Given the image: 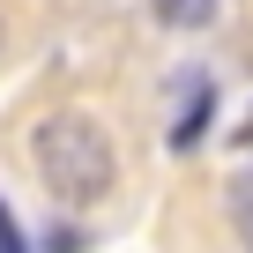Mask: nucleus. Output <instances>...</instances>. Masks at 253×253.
I'll use <instances>...</instances> for the list:
<instances>
[{"label": "nucleus", "instance_id": "f257e3e1", "mask_svg": "<svg viewBox=\"0 0 253 253\" xmlns=\"http://www.w3.org/2000/svg\"><path fill=\"white\" fill-rule=\"evenodd\" d=\"M30 164H38V179H45V194L60 209H97L119 186L112 134H104L89 112H45L38 134H30Z\"/></svg>", "mask_w": 253, "mask_h": 253}, {"label": "nucleus", "instance_id": "39448f33", "mask_svg": "<svg viewBox=\"0 0 253 253\" xmlns=\"http://www.w3.org/2000/svg\"><path fill=\"white\" fill-rule=\"evenodd\" d=\"M0 253H23V238H15V216H8V201H0Z\"/></svg>", "mask_w": 253, "mask_h": 253}, {"label": "nucleus", "instance_id": "0eeeda50", "mask_svg": "<svg viewBox=\"0 0 253 253\" xmlns=\"http://www.w3.org/2000/svg\"><path fill=\"white\" fill-rule=\"evenodd\" d=\"M0 52H8V23H0Z\"/></svg>", "mask_w": 253, "mask_h": 253}, {"label": "nucleus", "instance_id": "20e7f679", "mask_svg": "<svg viewBox=\"0 0 253 253\" xmlns=\"http://www.w3.org/2000/svg\"><path fill=\"white\" fill-rule=\"evenodd\" d=\"M157 15H164V23H194V30H201L216 8H209V0H157Z\"/></svg>", "mask_w": 253, "mask_h": 253}, {"label": "nucleus", "instance_id": "423d86ee", "mask_svg": "<svg viewBox=\"0 0 253 253\" xmlns=\"http://www.w3.org/2000/svg\"><path fill=\"white\" fill-rule=\"evenodd\" d=\"M45 253H82V231H52V238H45Z\"/></svg>", "mask_w": 253, "mask_h": 253}, {"label": "nucleus", "instance_id": "7ed1b4c3", "mask_svg": "<svg viewBox=\"0 0 253 253\" xmlns=\"http://www.w3.org/2000/svg\"><path fill=\"white\" fill-rule=\"evenodd\" d=\"M231 216H238V231H246V246H253V171L231 179Z\"/></svg>", "mask_w": 253, "mask_h": 253}, {"label": "nucleus", "instance_id": "f03ea898", "mask_svg": "<svg viewBox=\"0 0 253 253\" xmlns=\"http://www.w3.org/2000/svg\"><path fill=\"white\" fill-rule=\"evenodd\" d=\"M209 119H216V89L194 75L186 82V112L171 119V149H201V134H209Z\"/></svg>", "mask_w": 253, "mask_h": 253}]
</instances>
